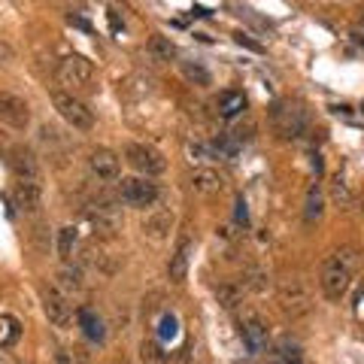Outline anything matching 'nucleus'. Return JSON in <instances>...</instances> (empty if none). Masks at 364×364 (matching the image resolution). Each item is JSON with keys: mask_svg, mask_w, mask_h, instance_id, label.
<instances>
[{"mask_svg": "<svg viewBox=\"0 0 364 364\" xmlns=\"http://www.w3.org/2000/svg\"><path fill=\"white\" fill-rule=\"evenodd\" d=\"M13 198H16V207L25 213V215H37V213L43 210V188H40V182H25V179H18Z\"/></svg>", "mask_w": 364, "mask_h": 364, "instance_id": "14", "label": "nucleus"}, {"mask_svg": "<svg viewBox=\"0 0 364 364\" xmlns=\"http://www.w3.org/2000/svg\"><path fill=\"white\" fill-rule=\"evenodd\" d=\"M79 325H82L88 340L104 343V322H100V316H95V310H79Z\"/></svg>", "mask_w": 364, "mask_h": 364, "instance_id": "23", "label": "nucleus"}, {"mask_svg": "<svg viewBox=\"0 0 364 364\" xmlns=\"http://www.w3.org/2000/svg\"><path fill=\"white\" fill-rule=\"evenodd\" d=\"M73 246H76V228L73 225H64L58 231V252L61 258H70L73 255Z\"/></svg>", "mask_w": 364, "mask_h": 364, "instance_id": "28", "label": "nucleus"}, {"mask_svg": "<svg viewBox=\"0 0 364 364\" xmlns=\"http://www.w3.org/2000/svg\"><path fill=\"white\" fill-rule=\"evenodd\" d=\"M73 364H88V361H85V358H82V355H79V358H76V361H73Z\"/></svg>", "mask_w": 364, "mask_h": 364, "instance_id": "36", "label": "nucleus"}, {"mask_svg": "<svg viewBox=\"0 0 364 364\" xmlns=\"http://www.w3.org/2000/svg\"><path fill=\"white\" fill-rule=\"evenodd\" d=\"M173 334V316H164V328H161V337Z\"/></svg>", "mask_w": 364, "mask_h": 364, "instance_id": "34", "label": "nucleus"}, {"mask_svg": "<svg viewBox=\"0 0 364 364\" xmlns=\"http://www.w3.org/2000/svg\"><path fill=\"white\" fill-rule=\"evenodd\" d=\"M322 191L318 188H310V195H306V207H304V219H306V225H313V222H318L322 219Z\"/></svg>", "mask_w": 364, "mask_h": 364, "instance_id": "26", "label": "nucleus"}, {"mask_svg": "<svg viewBox=\"0 0 364 364\" xmlns=\"http://www.w3.org/2000/svg\"><path fill=\"white\" fill-rule=\"evenodd\" d=\"M52 104L58 109V116L70 124L73 131H91L95 128V112H91L73 91H52Z\"/></svg>", "mask_w": 364, "mask_h": 364, "instance_id": "3", "label": "nucleus"}, {"mask_svg": "<svg viewBox=\"0 0 364 364\" xmlns=\"http://www.w3.org/2000/svg\"><path fill=\"white\" fill-rule=\"evenodd\" d=\"M85 219L91 222L97 234H116L122 228V213L112 207L109 200H97V203H88L85 207Z\"/></svg>", "mask_w": 364, "mask_h": 364, "instance_id": "8", "label": "nucleus"}, {"mask_svg": "<svg viewBox=\"0 0 364 364\" xmlns=\"http://www.w3.org/2000/svg\"><path fill=\"white\" fill-rule=\"evenodd\" d=\"M191 158H198V161H215V149L213 146H203V143H191L188 146Z\"/></svg>", "mask_w": 364, "mask_h": 364, "instance_id": "30", "label": "nucleus"}, {"mask_svg": "<svg viewBox=\"0 0 364 364\" xmlns=\"http://www.w3.org/2000/svg\"><path fill=\"white\" fill-rule=\"evenodd\" d=\"M243 340L252 355H261V352L267 349V328L261 325L258 316H246L243 318Z\"/></svg>", "mask_w": 364, "mask_h": 364, "instance_id": "17", "label": "nucleus"}, {"mask_svg": "<svg viewBox=\"0 0 364 364\" xmlns=\"http://www.w3.org/2000/svg\"><path fill=\"white\" fill-rule=\"evenodd\" d=\"M124 161H128L140 176H149V179L161 176L167 170L164 155L158 149H152V146H146V143H128L124 146Z\"/></svg>", "mask_w": 364, "mask_h": 364, "instance_id": "5", "label": "nucleus"}, {"mask_svg": "<svg viewBox=\"0 0 364 364\" xmlns=\"http://www.w3.org/2000/svg\"><path fill=\"white\" fill-rule=\"evenodd\" d=\"M55 364H73V361H70V355H67V352H58V355H55Z\"/></svg>", "mask_w": 364, "mask_h": 364, "instance_id": "35", "label": "nucleus"}, {"mask_svg": "<svg viewBox=\"0 0 364 364\" xmlns=\"http://www.w3.org/2000/svg\"><path fill=\"white\" fill-rule=\"evenodd\" d=\"M179 70H182V76H186L188 82H195V85H200V88L213 85V73H210L200 61H179Z\"/></svg>", "mask_w": 364, "mask_h": 364, "instance_id": "22", "label": "nucleus"}, {"mask_svg": "<svg viewBox=\"0 0 364 364\" xmlns=\"http://www.w3.org/2000/svg\"><path fill=\"white\" fill-rule=\"evenodd\" d=\"M149 52L155 55L158 61H173L176 58V46L170 37H164V33H152L149 37Z\"/></svg>", "mask_w": 364, "mask_h": 364, "instance_id": "24", "label": "nucleus"}, {"mask_svg": "<svg viewBox=\"0 0 364 364\" xmlns=\"http://www.w3.org/2000/svg\"><path fill=\"white\" fill-rule=\"evenodd\" d=\"M246 277H249V279L243 282V289L249 286V289H255V291H264V289L270 286V277H267V273H264V270H249V273H246Z\"/></svg>", "mask_w": 364, "mask_h": 364, "instance_id": "29", "label": "nucleus"}, {"mask_svg": "<svg viewBox=\"0 0 364 364\" xmlns=\"http://www.w3.org/2000/svg\"><path fill=\"white\" fill-rule=\"evenodd\" d=\"M91 79H95V67H91V61L82 58V55H67V58L58 64V82L67 85L70 91L88 88Z\"/></svg>", "mask_w": 364, "mask_h": 364, "instance_id": "6", "label": "nucleus"}, {"mask_svg": "<svg viewBox=\"0 0 364 364\" xmlns=\"http://www.w3.org/2000/svg\"><path fill=\"white\" fill-rule=\"evenodd\" d=\"M55 286H58V291L61 294H79L85 289V279H82V270L79 267H73V264H64V267H58V273H55Z\"/></svg>", "mask_w": 364, "mask_h": 364, "instance_id": "18", "label": "nucleus"}, {"mask_svg": "<svg viewBox=\"0 0 364 364\" xmlns=\"http://www.w3.org/2000/svg\"><path fill=\"white\" fill-rule=\"evenodd\" d=\"M243 286L240 282H219V286H215V301H219L225 310H234L237 304H243Z\"/></svg>", "mask_w": 364, "mask_h": 364, "instance_id": "21", "label": "nucleus"}, {"mask_svg": "<svg viewBox=\"0 0 364 364\" xmlns=\"http://www.w3.org/2000/svg\"><path fill=\"white\" fill-rule=\"evenodd\" d=\"M119 195L128 207L146 210V207H155V203L161 200V188H158V182H152L149 176H131V179H122Z\"/></svg>", "mask_w": 364, "mask_h": 364, "instance_id": "4", "label": "nucleus"}, {"mask_svg": "<svg viewBox=\"0 0 364 364\" xmlns=\"http://www.w3.org/2000/svg\"><path fill=\"white\" fill-rule=\"evenodd\" d=\"M6 61H13V49L0 43V64H6Z\"/></svg>", "mask_w": 364, "mask_h": 364, "instance_id": "32", "label": "nucleus"}, {"mask_svg": "<svg viewBox=\"0 0 364 364\" xmlns=\"http://www.w3.org/2000/svg\"><path fill=\"white\" fill-rule=\"evenodd\" d=\"M188 186H191V191H198V195H219L225 188V179L219 170H213V167H195L188 173Z\"/></svg>", "mask_w": 364, "mask_h": 364, "instance_id": "15", "label": "nucleus"}, {"mask_svg": "<svg viewBox=\"0 0 364 364\" xmlns=\"http://www.w3.org/2000/svg\"><path fill=\"white\" fill-rule=\"evenodd\" d=\"M246 219H249V215H246V203H243V200H237V222H243V225H246Z\"/></svg>", "mask_w": 364, "mask_h": 364, "instance_id": "33", "label": "nucleus"}, {"mask_svg": "<svg viewBox=\"0 0 364 364\" xmlns=\"http://www.w3.org/2000/svg\"><path fill=\"white\" fill-rule=\"evenodd\" d=\"M361 109H364V107H361Z\"/></svg>", "mask_w": 364, "mask_h": 364, "instance_id": "37", "label": "nucleus"}, {"mask_svg": "<svg viewBox=\"0 0 364 364\" xmlns=\"http://www.w3.org/2000/svg\"><path fill=\"white\" fill-rule=\"evenodd\" d=\"M170 228H173V213L170 210H155V213H149L143 219V234L149 237V240H155V243L167 240Z\"/></svg>", "mask_w": 364, "mask_h": 364, "instance_id": "16", "label": "nucleus"}, {"mask_svg": "<svg viewBox=\"0 0 364 364\" xmlns=\"http://www.w3.org/2000/svg\"><path fill=\"white\" fill-rule=\"evenodd\" d=\"M215 107H219L222 119H234L246 109V97H243V91H222L219 100H215Z\"/></svg>", "mask_w": 364, "mask_h": 364, "instance_id": "20", "label": "nucleus"}, {"mask_svg": "<svg viewBox=\"0 0 364 364\" xmlns=\"http://www.w3.org/2000/svg\"><path fill=\"white\" fill-rule=\"evenodd\" d=\"M334 200L340 203V207H352V195H349V188H346V182L343 179H334Z\"/></svg>", "mask_w": 364, "mask_h": 364, "instance_id": "31", "label": "nucleus"}, {"mask_svg": "<svg viewBox=\"0 0 364 364\" xmlns=\"http://www.w3.org/2000/svg\"><path fill=\"white\" fill-rule=\"evenodd\" d=\"M270 124L282 140H301L306 128H310V116H306L304 107L291 104V100H279L270 109Z\"/></svg>", "mask_w": 364, "mask_h": 364, "instance_id": "2", "label": "nucleus"}, {"mask_svg": "<svg viewBox=\"0 0 364 364\" xmlns=\"http://www.w3.org/2000/svg\"><path fill=\"white\" fill-rule=\"evenodd\" d=\"M270 364H304V352L294 340H279L270 352Z\"/></svg>", "mask_w": 364, "mask_h": 364, "instance_id": "19", "label": "nucleus"}, {"mask_svg": "<svg viewBox=\"0 0 364 364\" xmlns=\"http://www.w3.org/2000/svg\"><path fill=\"white\" fill-rule=\"evenodd\" d=\"M352 270H355V252L346 249V246L337 249V252H331V255L325 258L318 282H322V291H325L328 301H340L349 291V286H352Z\"/></svg>", "mask_w": 364, "mask_h": 364, "instance_id": "1", "label": "nucleus"}, {"mask_svg": "<svg viewBox=\"0 0 364 364\" xmlns=\"http://www.w3.org/2000/svg\"><path fill=\"white\" fill-rule=\"evenodd\" d=\"M88 170L97 182H119L122 179V158L112 149H95L88 155Z\"/></svg>", "mask_w": 364, "mask_h": 364, "instance_id": "9", "label": "nucleus"}, {"mask_svg": "<svg viewBox=\"0 0 364 364\" xmlns=\"http://www.w3.org/2000/svg\"><path fill=\"white\" fill-rule=\"evenodd\" d=\"M43 313L55 328H67L73 322V310H70V304H67V294H61L58 289L43 291Z\"/></svg>", "mask_w": 364, "mask_h": 364, "instance_id": "11", "label": "nucleus"}, {"mask_svg": "<svg viewBox=\"0 0 364 364\" xmlns=\"http://www.w3.org/2000/svg\"><path fill=\"white\" fill-rule=\"evenodd\" d=\"M82 258H85V264H91L97 273H104V277H112V273H116V264L109 261V255H107V252H95V249L88 246Z\"/></svg>", "mask_w": 364, "mask_h": 364, "instance_id": "25", "label": "nucleus"}, {"mask_svg": "<svg viewBox=\"0 0 364 364\" xmlns=\"http://www.w3.org/2000/svg\"><path fill=\"white\" fill-rule=\"evenodd\" d=\"M0 122H4L6 128L28 131V124H31V107H28V100L13 95V91H0Z\"/></svg>", "mask_w": 364, "mask_h": 364, "instance_id": "7", "label": "nucleus"}, {"mask_svg": "<svg viewBox=\"0 0 364 364\" xmlns=\"http://www.w3.org/2000/svg\"><path fill=\"white\" fill-rule=\"evenodd\" d=\"M140 355L146 364H167V352L155 343V340H143V346H140Z\"/></svg>", "mask_w": 364, "mask_h": 364, "instance_id": "27", "label": "nucleus"}, {"mask_svg": "<svg viewBox=\"0 0 364 364\" xmlns=\"http://www.w3.org/2000/svg\"><path fill=\"white\" fill-rule=\"evenodd\" d=\"M191 252H195V243H191V237H179L173 255H170V264H167L170 282H176V286H179V282H186L188 264H191Z\"/></svg>", "mask_w": 364, "mask_h": 364, "instance_id": "13", "label": "nucleus"}, {"mask_svg": "<svg viewBox=\"0 0 364 364\" xmlns=\"http://www.w3.org/2000/svg\"><path fill=\"white\" fill-rule=\"evenodd\" d=\"M6 161H9V167H13V173L18 179L40 182V164H37V158H33V152L25 149V146H13V149H6Z\"/></svg>", "mask_w": 364, "mask_h": 364, "instance_id": "12", "label": "nucleus"}, {"mask_svg": "<svg viewBox=\"0 0 364 364\" xmlns=\"http://www.w3.org/2000/svg\"><path fill=\"white\" fill-rule=\"evenodd\" d=\"M279 306H282V313L291 316V318L306 316L310 313V294L304 291V286L298 279H289L279 286Z\"/></svg>", "mask_w": 364, "mask_h": 364, "instance_id": "10", "label": "nucleus"}]
</instances>
